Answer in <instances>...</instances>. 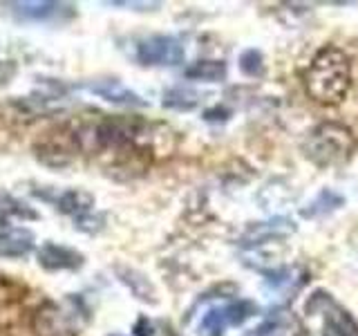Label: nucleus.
Returning a JSON list of instances; mask_svg holds the SVG:
<instances>
[{"label": "nucleus", "instance_id": "nucleus-14", "mask_svg": "<svg viewBox=\"0 0 358 336\" xmlns=\"http://www.w3.org/2000/svg\"><path fill=\"white\" fill-rule=\"evenodd\" d=\"M240 70L249 76H260L264 72V61H262V54L257 50H246L240 56Z\"/></svg>", "mask_w": 358, "mask_h": 336}, {"label": "nucleus", "instance_id": "nucleus-1", "mask_svg": "<svg viewBox=\"0 0 358 336\" xmlns=\"http://www.w3.org/2000/svg\"><path fill=\"white\" fill-rule=\"evenodd\" d=\"M352 85V63L341 48H322L305 72L307 94L322 106H336L347 97Z\"/></svg>", "mask_w": 358, "mask_h": 336}, {"label": "nucleus", "instance_id": "nucleus-11", "mask_svg": "<svg viewBox=\"0 0 358 336\" xmlns=\"http://www.w3.org/2000/svg\"><path fill=\"white\" fill-rule=\"evenodd\" d=\"M222 314H224V321H227V325H240L249 316H253L255 305L249 300H238V302H233V305L224 307Z\"/></svg>", "mask_w": 358, "mask_h": 336}, {"label": "nucleus", "instance_id": "nucleus-12", "mask_svg": "<svg viewBox=\"0 0 358 336\" xmlns=\"http://www.w3.org/2000/svg\"><path fill=\"white\" fill-rule=\"evenodd\" d=\"M224 330H227V321H224L222 309H210L199 325L201 336H222Z\"/></svg>", "mask_w": 358, "mask_h": 336}, {"label": "nucleus", "instance_id": "nucleus-15", "mask_svg": "<svg viewBox=\"0 0 358 336\" xmlns=\"http://www.w3.org/2000/svg\"><path fill=\"white\" fill-rule=\"evenodd\" d=\"M108 336H121V334H108Z\"/></svg>", "mask_w": 358, "mask_h": 336}, {"label": "nucleus", "instance_id": "nucleus-3", "mask_svg": "<svg viewBox=\"0 0 358 336\" xmlns=\"http://www.w3.org/2000/svg\"><path fill=\"white\" fill-rule=\"evenodd\" d=\"M137 59L141 65H179L184 61V48L177 38L157 34L137 43Z\"/></svg>", "mask_w": 358, "mask_h": 336}, {"label": "nucleus", "instance_id": "nucleus-13", "mask_svg": "<svg viewBox=\"0 0 358 336\" xmlns=\"http://www.w3.org/2000/svg\"><path fill=\"white\" fill-rule=\"evenodd\" d=\"M164 106L173 108V110H190L197 106V99H195V94H190L188 90L177 88V90H171V92H166Z\"/></svg>", "mask_w": 358, "mask_h": 336}, {"label": "nucleus", "instance_id": "nucleus-5", "mask_svg": "<svg viewBox=\"0 0 358 336\" xmlns=\"http://www.w3.org/2000/svg\"><path fill=\"white\" fill-rule=\"evenodd\" d=\"M9 7L22 20H41V22L61 18L65 11H70L72 14V5L45 3V0H41V3H36V0H31V3H9Z\"/></svg>", "mask_w": 358, "mask_h": 336}, {"label": "nucleus", "instance_id": "nucleus-7", "mask_svg": "<svg viewBox=\"0 0 358 336\" xmlns=\"http://www.w3.org/2000/svg\"><path fill=\"white\" fill-rule=\"evenodd\" d=\"M322 336H358V323L345 309L331 302V307L324 312Z\"/></svg>", "mask_w": 358, "mask_h": 336}, {"label": "nucleus", "instance_id": "nucleus-6", "mask_svg": "<svg viewBox=\"0 0 358 336\" xmlns=\"http://www.w3.org/2000/svg\"><path fill=\"white\" fill-rule=\"evenodd\" d=\"M34 246V233L27 229H0V255L5 258H18L31 251Z\"/></svg>", "mask_w": 358, "mask_h": 336}, {"label": "nucleus", "instance_id": "nucleus-9", "mask_svg": "<svg viewBox=\"0 0 358 336\" xmlns=\"http://www.w3.org/2000/svg\"><path fill=\"white\" fill-rule=\"evenodd\" d=\"M94 92H99L101 97H106L112 104H126V106H141L143 101L141 97H137L134 92H130L128 88H123L119 83H106V85H96Z\"/></svg>", "mask_w": 358, "mask_h": 336}, {"label": "nucleus", "instance_id": "nucleus-4", "mask_svg": "<svg viewBox=\"0 0 358 336\" xmlns=\"http://www.w3.org/2000/svg\"><path fill=\"white\" fill-rule=\"evenodd\" d=\"M38 262L48 272H61V269H78L83 265V255L70 246L48 242L38 251Z\"/></svg>", "mask_w": 358, "mask_h": 336}, {"label": "nucleus", "instance_id": "nucleus-2", "mask_svg": "<svg viewBox=\"0 0 358 336\" xmlns=\"http://www.w3.org/2000/svg\"><path fill=\"white\" fill-rule=\"evenodd\" d=\"M356 146L358 141L350 128L327 121L311 130L305 144V153L318 166H341L352 160Z\"/></svg>", "mask_w": 358, "mask_h": 336}, {"label": "nucleus", "instance_id": "nucleus-8", "mask_svg": "<svg viewBox=\"0 0 358 336\" xmlns=\"http://www.w3.org/2000/svg\"><path fill=\"white\" fill-rule=\"evenodd\" d=\"M188 78H195V81H210L217 83L227 78V63L222 61H197L186 70Z\"/></svg>", "mask_w": 358, "mask_h": 336}, {"label": "nucleus", "instance_id": "nucleus-10", "mask_svg": "<svg viewBox=\"0 0 358 336\" xmlns=\"http://www.w3.org/2000/svg\"><path fill=\"white\" fill-rule=\"evenodd\" d=\"M59 204V211L63 213H81V211H87L92 206V195L90 193H83V190H67V193L56 202Z\"/></svg>", "mask_w": 358, "mask_h": 336}]
</instances>
